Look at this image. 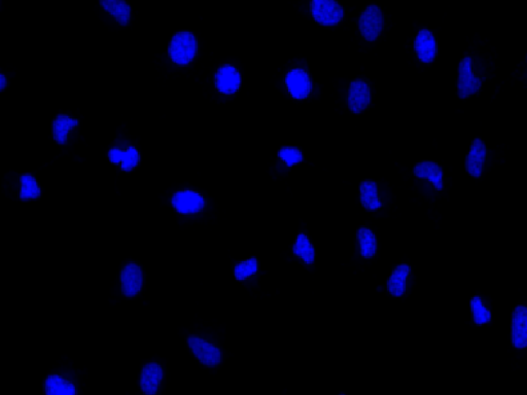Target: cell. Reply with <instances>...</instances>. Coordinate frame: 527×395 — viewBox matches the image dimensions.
<instances>
[{"instance_id": "cell-3", "label": "cell", "mask_w": 527, "mask_h": 395, "mask_svg": "<svg viewBox=\"0 0 527 395\" xmlns=\"http://www.w3.org/2000/svg\"><path fill=\"white\" fill-rule=\"evenodd\" d=\"M482 87L481 78L473 73V60L465 57L459 65V80H457V95L459 99H466L480 91Z\"/></svg>"}, {"instance_id": "cell-12", "label": "cell", "mask_w": 527, "mask_h": 395, "mask_svg": "<svg viewBox=\"0 0 527 395\" xmlns=\"http://www.w3.org/2000/svg\"><path fill=\"white\" fill-rule=\"evenodd\" d=\"M512 344L517 349L527 347V307L517 306L512 315Z\"/></svg>"}, {"instance_id": "cell-30", "label": "cell", "mask_w": 527, "mask_h": 395, "mask_svg": "<svg viewBox=\"0 0 527 395\" xmlns=\"http://www.w3.org/2000/svg\"><path fill=\"white\" fill-rule=\"evenodd\" d=\"M341 395H344V394H341Z\"/></svg>"}, {"instance_id": "cell-27", "label": "cell", "mask_w": 527, "mask_h": 395, "mask_svg": "<svg viewBox=\"0 0 527 395\" xmlns=\"http://www.w3.org/2000/svg\"><path fill=\"white\" fill-rule=\"evenodd\" d=\"M278 157H279L282 161L286 162V164L289 167L303 161V154L301 150H298L297 147H282L281 150L278 152Z\"/></svg>"}, {"instance_id": "cell-29", "label": "cell", "mask_w": 527, "mask_h": 395, "mask_svg": "<svg viewBox=\"0 0 527 395\" xmlns=\"http://www.w3.org/2000/svg\"><path fill=\"white\" fill-rule=\"evenodd\" d=\"M526 59H527V55H526Z\"/></svg>"}, {"instance_id": "cell-4", "label": "cell", "mask_w": 527, "mask_h": 395, "mask_svg": "<svg viewBox=\"0 0 527 395\" xmlns=\"http://www.w3.org/2000/svg\"><path fill=\"white\" fill-rule=\"evenodd\" d=\"M360 31L368 42H374L383 29V13L377 6H369L361 15Z\"/></svg>"}, {"instance_id": "cell-21", "label": "cell", "mask_w": 527, "mask_h": 395, "mask_svg": "<svg viewBox=\"0 0 527 395\" xmlns=\"http://www.w3.org/2000/svg\"><path fill=\"white\" fill-rule=\"evenodd\" d=\"M78 125V121L69 118L65 114H59L53 122V135L56 142L64 145L67 141L69 130Z\"/></svg>"}, {"instance_id": "cell-25", "label": "cell", "mask_w": 527, "mask_h": 395, "mask_svg": "<svg viewBox=\"0 0 527 395\" xmlns=\"http://www.w3.org/2000/svg\"><path fill=\"white\" fill-rule=\"evenodd\" d=\"M21 183L22 188L21 192H20V198L22 200L35 199L42 194L40 188H38L37 179L32 175H22Z\"/></svg>"}, {"instance_id": "cell-1", "label": "cell", "mask_w": 527, "mask_h": 395, "mask_svg": "<svg viewBox=\"0 0 527 395\" xmlns=\"http://www.w3.org/2000/svg\"><path fill=\"white\" fill-rule=\"evenodd\" d=\"M197 51V42L193 33L188 31L177 32L172 37L170 42L168 53L171 57L172 61L177 64H188L194 59Z\"/></svg>"}, {"instance_id": "cell-11", "label": "cell", "mask_w": 527, "mask_h": 395, "mask_svg": "<svg viewBox=\"0 0 527 395\" xmlns=\"http://www.w3.org/2000/svg\"><path fill=\"white\" fill-rule=\"evenodd\" d=\"M241 85V75L235 67L224 65L215 74V86L222 93L234 94Z\"/></svg>"}, {"instance_id": "cell-28", "label": "cell", "mask_w": 527, "mask_h": 395, "mask_svg": "<svg viewBox=\"0 0 527 395\" xmlns=\"http://www.w3.org/2000/svg\"><path fill=\"white\" fill-rule=\"evenodd\" d=\"M6 85H8V83H6V76H4V74H0V90H4Z\"/></svg>"}, {"instance_id": "cell-22", "label": "cell", "mask_w": 527, "mask_h": 395, "mask_svg": "<svg viewBox=\"0 0 527 395\" xmlns=\"http://www.w3.org/2000/svg\"><path fill=\"white\" fill-rule=\"evenodd\" d=\"M47 395H75V387L73 383L65 380L57 375H52L46 381Z\"/></svg>"}, {"instance_id": "cell-5", "label": "cell", "mask_w": 527, "mask_h": 395, "mask_svg": "<svg viewBox=\"0 0 527 395\" xmlns=\"http://www.w3.org/2000/svg\"><path fill=\"white\" fill-rule=\"evenodd\" d=\"M188 344L192 349L193 353L200 360L201 363L207 367H215L219 365L222 359L221 350L212 344L204 341L198 336H190Z\"/></svg>"}, {"instance_id": "cell-6", "label": "cell", "mask_w": 527, "mask_h": 395, "mask_svg": "<svg viewBox=\"0 0 527 395\" xmlns=\"http://www.w3.org/2000/svg\"><path fill=\"white\" fill-rule=\"evenodd\" d=\"M486 157H487V147L485 143L482 139L475 138L466 157V172L475 178L481 177Z\"/></svg>"}, {"instance_id": "cell-19", "label": "cell", "mask_w": 527, "mask_h": 395, "mask_svg": "<svg viewBox=\"0 0 527 395\" xmlns=\"http://www.w3.org/2000/svg\"><path fill=\"white\" fill-rule=\"evenodd\" d=\"M101 6L105 11L111 13L119 23L125 26L129 23L131 17V8L124 0H101Z\"/></svg>"}, {"instance_id": "cell-8", "label": "cell", "mask_w": 527, "mask_h": 395, "mask_svg": "<svg viewBox=\"0 0 527 395\" xmlns=\"http://www.w3.org/2000/svg\"><path fill=\"white\" fill-rule=\"evenodd\" d=\"M414 49L421 62H434L438 54V44L434 35L428 29L419 31L414 40Z\"/></svg>"}, {"instance_id": "cell-10", "label": "cell", "mask_w": 527, "mask_h": 395, "mask_svg": "<svg viewBox=\"0 0 527 395\" xmlns=\"http://www.w3.org/2000/svg\"><path fill=\"white\" fill-rule=\"evenodd\" d=\"M172 205L181 214L197 213L203 209L205 205L203 197L193 190L178 192L172 198Z\"/></svg>"}, {"instance_id": "cell-23", "label": "cell", "mask_w": 527, "mask_h": 395, "mask_svg": "<svg viewBox=\"0 0 527 395\" xmlns=\"http://www.w3.org/2000/svg\"><path fill=\"white\" fill-rule=\"evenodd\" d=\"M293 253L297 257H301L306 264H313L315 260V249L309 238L305 234L298 235L297 240L293 246Z\"/></svg>"}, {"instance_id": "cell-15", "label": "cell", "mask_w": 527, "mask_h": 395, "mask_svg": "<svg viewBox=\"0 0 527 395\" xmlns=\"http://www.w3.org/2000/svg\"><path fill=\"white\" fill-rule=\"evenodd\" d=\"M163 378V370L157 363H150L141 372L140 387L147 395H155L158 391L159 384Z\"/></svg>"}, {"instance_id": "cell-9", "label": "cell", "mask_w": 527, "mask_h": 395, "mask_svg": "<svg viewBox=\"0 0 527 395\" xmlns=\"http://www.w3.org/2000/svg\"><path fill=\"white\" fill-rule=\"evenodd\" d=\"M286 84L291 95L299 100L306 98L313 89L308 73L300 68L293 69L286 74Z\"/></svg>"}, {"instance_id": "cell-24", "label": "cell", "mask_w": 527, "mask_h": 395, "mask_svg": "<svg viewBox=\"0 0 527 395\" xmlns=\"http://www.w3.org/2000/svg\"><path fill=\"white\" fill-rule=\"evenodd\" d=\"M471 310H472L474 322L477 325L487 324L490 322L492 314H491L490 310L484 306L480 296H473L472 300H471Z\"/></svg>"}, {"instance_id": "cell-2", "label": "cell", "mask_w": 527, "mask_h": 395, "mask_svg": "<svg viewBox=\"0 0 527 395\" xmlns=\"http://www.w3.org/2000/svg\"><path fill=\"white\" fill-rule=\"evenodd\" d=\"M311 13L314 20L322 26H335L344 17V10L335 0H313Z\"/></svg>"}, {"instance_id": "cell-16", "label": "cell", "mask_w": 527, "mask_h": 395, "mask_svg": "<svg viewBox=\"0 0 527 395\" xmlns=\"http://www.w3.org/2000/svg\"><path fill=\"white\" fill-rule=\"evenodd\" d=\"M410 272H411V267L408 265H399L396 267L387 280V291L390 295L396 298L404 296L407 289V279Z\"/></svg>"}, {"instance_id": "cell-18", "label": "cell", "mask_w": 527, "mask_h": 395, "mask_svg": "<svg viewBox=\"0 0 527 395\" xmlns=\"http://www.w3.org/2000/svg\"><path fill=\"white\" fill-rule=\"evenodd\" d=\"M109 161L113 163L122 162V169L124 171H131L134 167L138 166L139 162V154L136 148L129 147L126 152L119 150V148H111L109 152Z\"/></svg>"}, {"instance_id": "cell-26", "label": "cell", "mask_w": 527, "mask_h": 395, "mask_svg": "<svg viewBox=\"0 0 527 395\" xmlns=\"http://www.w3.org/2000/svg\"><path fill=\"white\" fill-rule=\"evenodd\" d=\"M258 269H259V262L255 257H251L250 260H244V262H239L234 269V276L238 281H243V280L248 279L250 276L257 274Z\"/></svg>"}, {"instance_id": "cell-7", "label": "cell", "mask_w": 527, "mask_h": 395, "mask_svg": "<svg viewBox=\"0 0 527 395\" xmlns=\"http://www.w3.org/2000/svg\"><path fill=\"white\" fill-rule=\"evenodd\" d=\"M371 102V90L367 83L356 80L351 83L349 92V107L354 114L364 111Z\"/></svg>"}, {"instance_id": "cell-14", "label": "cell", "mask_w": 527, "mask_h": 395, "mask_svg": "<svg viewBox=\"0 0 527 395\" xmlns=\"http://www.w3.org/2000/svg\"><path fill=\"white\" fill-rule=\"evenodd\" d=\"M413 172L415 176L418 178L428 179L430 181L437 190H443V170L435 162H420L415 165Z\"/></svg>"}, {"instance_id": "cell-20", "label": "cell", "mask_w": 527, "mask_h": 395, "mask_svg": "<svg viewBox=\"0 0 527 395\" xmlns=\"http://www.w3.org/2000/svg\"><path fill=\"white\" fill-rule=\"evenodd\" d=\"M360 253L364 259H372L377 253V238L370 229L361 228L356 233Z\"/></svg>"}, {"instance_id": "cell-17", "label": "cell", "mask_w": 527, "mask_h": 395, "mask_svg": "<svg viewBox=\"0 0 527 395\" xmlns=\"http://www.w3.org/2000/svg\"><path fill=\"white\" fill-rule=\"evenodd\" d=\"M361 203L365 209L373 211L382 207V203L379 201L378 188L375 181H365L361 183Z\"/></svg>"}, {"instance_id": "cell-13", "label": "cell", "mask_w": 527, "mask_h": 395, "mask_svg": "<svg viewBox=\"0 0 527 395\" xmlns=\"http://www.w3.org/2000/svg\"><path fill=\"white\" fill-rule=\"evenodd\" d=\"M122 280V293L126 296L138 295L143 287V271L138 265L129 264L125 267L121 275Z\"/></svg>"}]
</instances>
